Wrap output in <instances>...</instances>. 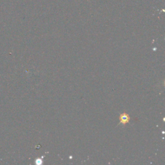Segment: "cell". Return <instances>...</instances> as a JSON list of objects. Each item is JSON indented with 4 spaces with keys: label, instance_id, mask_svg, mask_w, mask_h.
Wrapping results in <instances>:
<instances>
[{
    "label": "cell",
    "instance_id": "1",
    "mask_svg": "<svg viewBox=\"0 0 165 165\" xmlns=\"http://www.w3.org/2000/svg\"><path fill=\"white\" fill-rule=\"evenodd\" d=\"M119 120L121 124H123V125H125V124L128 123L130 120V117L126 113H123L120 115Z\"/></svg>",
    "mask_w": 165,
    "mask_h": 165
}]
</instances>
